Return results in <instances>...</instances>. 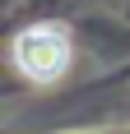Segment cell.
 <instances>
[{
    "mask_svg": "<svg viewBox=\"0 0 130 134\" xmlns=\"http://www.w3.org/2000/svg\"><path fill=\"white\" fill-rule=\"evenodd\" d=\"M14 65L33 83H51L70 69V32L61 23H33L14 37Z\"/></svg>",
    "mask_w": 130,
    "mask_h": 134,
    "instance_id": "obj_1",
    "label": "cell"
}]
</instances>
